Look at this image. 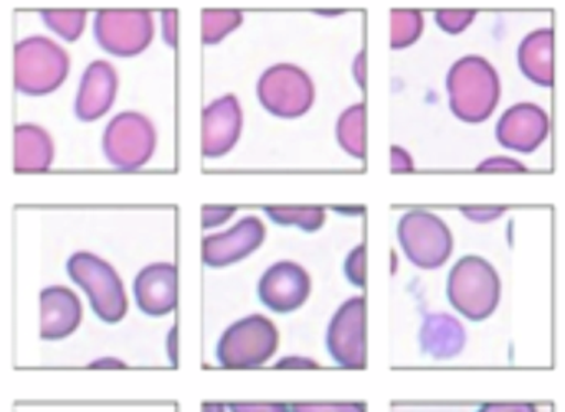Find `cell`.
<instances>
[{
    "label": "cell",
    "instance_id": "34",
    "mask_svg": "<svg viewBox=\"0 0 565 412\" xmlns=\"http://www.w3.org/2000/svg\"><path fill=\"white\" fill-rule=\"evenodd\" d=\"M391 169L394 174L414 171V161H412L411 154L405 149L394 145L391 152Z\"/></svg>",
    "mask_w": 565,
    "mask_h": 412
},
{
    "label": "cell",
    "instance_id": "14",
    "mask_svg": "<svg viewBox=\"0 0 565 412\" xmlns=\"http://www.w3.org/2000/svg\"><path fill=\"white\" fill-rule=\"evenodd\" d=\"M242 124L244 115L234 95L222 96L209 105L202 115V154L222 158L231 152L241 138Z\"/></svg>",
    "mask_w": 565,
    "mask_h": 412
},
{
    "label": "cell",
    "instance_id": "39",
    "mask_svg": "<svg viewBox=\"0 0 565 412\" xmlns=\"http://www.w3.org/2000/svg\"><path fill=\"white\" fill-rule=\"evenodd\" d=\"M168 350H169V358H171L172 364L175 365V361H178V341H175V328H172L171 335H169L168 338Z\"/></svg>",
    "mask_w": 565,
    "mask_h": 412
},
{
    "label": "cell",
    "instance_id": "3",
    "mask_svg": "<svg viewBox=\"0 0 565 412\" xmlns=\"http://www.w3.org/2000/svg\"><path fill=\"white\" fill-rule=\"evenodd\" d=\"M66 272L88 297L99 321L118 324L128 314V295L118 271L95 252H73L66 261Z\"/></svg>",
    "mask_w": 565,
    "mask_h": 412
},
{
    "label": "cell",
    "instance_id": "24",
    "mask_svg": "<svg viewBox=\"0 0 565 412\" xmlns=\"http://www.w3.org/2000/svg\"><path fill=\"white\" fill-rule=\"evenodd\" d=\"M40 15L52 32L70 43L83 35L88 19L85 10H42Z\"/></svg>",
    "mask_w": 565,
    "mask_h": 412
},
{
    "label": "cell",
    "instance_id": "1",
    "mask_svg": "<svg viewBox=\"0 0 565 412\" xmlns=\"http://www.w3.org/2000/svg\"><path fill=\"white\" fill-rule=\"evenodd\" d=\"M447 89L454 115L468 124H480L500 102L501 79L483 56L467 55L448 72Z\"/></svg>",
    "mask_w": 565,
    "mask_h": 412
},
{
    "label": "cell",
    "instance_id": "13",
    "mask_svg": "<svg viewBox=\"0 0 565 412\" xmlns=\"http://www.w3.org/2000/svg\"><path fill=\"white\" fill-rule=\"evenodd\" d=\"M550 135V116L534 102H520L504 111L497 124V139L510 151L531 154Z\"/></svg>",
    "mask_w": 565,
    "mask_h": 412
},
{
    "label": "cell",
    "instance_id": "9",
    "mask_svg": "<svg viewBox=\"0 0 565 412\" xmlns=\"http://www.w3.org/2000/svg\"><path fill=\"white\" fill-rule=\"evenodd\" d=\"M96 42L105 52L121 58L139 55L154 36L148 10H99L93 22Z\"/></svg>",
    "mask_w": 565,
    "mask_h": 412
},
{
    "label": "cell",
    "instance_id": "10",
    "mask_svg": "<svg viewBox=\"0 0 565 412\" xmlns=\"http://www.w3.org/2000/svg\"><path fill=\"white\" fill-rule=\"evenodd\" d=\"M326 345L334 364L351 370H361L367 364L365 347V299H348L329 322Z\"/></svg>",
    "mask_w": 565,
    "mask_h": 412
},
{
    "label": "cell",
    "instance_id": "36",
    "mask_svg": "<svg viewBox=\"0 0 565 412\" xmlns=\"http://www.w3.org/2000/svg\"><path fill=\"white\" fill-rule=\"evenodd\" d=\"M88 368H93V370H119V368H126V364L119 358H98V360L92 361Z\"/></svg>",
    "mask_w": 565,
    "mask_h": 412
},
{
    "label": "cell",
    "instance_id": "12",
    "mask_svg": "<svg viewBox=\"0 0 565 412\" xmlns=\"http://www.w3.org/2000/svg\"><path fill=\"white\" fill-rule=\"evenodd\" d=\"M267 228L257 216H245L234 228L207 236L202 242V261L209 268H225L248 258L264 245Z\"/></svg>",
    "mask_w": 565,
    "mask_h": 412
},
{
    "label": "cell",
    "instance_id": "21",
    "mask_svg": "<svg viewBox=\"0 0 565 412\" xmlns=\"http://www.w3.org/2000/svg\"><path fill=\"white\" fill-rule=\"evenodd\" d=\"M339 144L352 158L365 159V106L362 102L351 106L342 112L338 121Z\"/></svg>",
    "mask_w": 565,
    "mask_h": 412
},
{
    "label": "cell",
    "instance_id": "26",
    "mask_svg": "<svg viewBox=\"0 0 565 412\" xmlns=\"http://www.w3.org/2000/svg\"><path fill=\"white\" fill-rule=\"evenodd\" d=\"M477 12L475 10H438L435 13L438 26L447 33H461L471 25Z\"/></svg>",
    "mask_w": 565,
    "mask_h": 412
},
{
    "label": "cell",
    "instance_id": "17",
    "mask_svg": "<svg viewBox=\"0 0 565 412\" xmlns=\"http://www.w3.org/2000/svg\"><path fill=\"white\" fill-rule=\"evenodd\" d=\"M83 307L78 295L66 285H49L40 292V337L63 340L82 324Z\"/></svg>",
    "mask_w": 565,
    "mask_h": 412
},
{
    "label": "cell",
    "instance_id": "5",
    "mask_svg": "<svg viewBox=\"0 0 565 412\" xmlns=\"http://www.w3.org/2000/svg\"><path fill=\"white\" fill-rule=\"evenodd\" d=\"M280 345L277 325L262 314L248 315L222 334L215 355L225 368H258L267 364Z\"/></svg>",
    "mask_w": 565,
    "mask_h": 412
},
{
    "label": "cell",
    "instance_id": "27",
    "mask_svg": "<svg viewBox=\"0 0 565 412\" xmlns=\"http://www.w3.org/2000/svg\"><path fill=\"white\" fill-rule=\"evenodd\" d=\"M345 278L358 285L364 288L365 285V245H359L358 248L352 249L345 258L344 264Z\"/></svg>",
    "mask_w": 565,
    "mask_h": 412
},
{
    "label": "cell",
    "instance_id": "11",
    "mask_svg": "<svg viewBox=\"0 0 565 412\" xmlns=\"http://www.w3.org/2000/svg\"><path fill=\"white\" fill-rule=\"evenodd\" d=\"M311 294V278L292 261L275 262L258 282V297L270 311L289 314L306 304Z\"/></svg>",
    "mask_w": 565,
    "mask_h": 412
},
{
    "label": "cell",
    "instance_id": "30",
    "mask_svg": "<svg viewBox=\"0 0 565 412\" xmlns=\"http://www.w3.org/2000/svg\"><path fill=\"white\" fill-rule=\"evenodd\" d=\"M235 212H237L235 206H204L202 208V226L205 229H211L224 225L235 215Z\"/></svg>",
    "mask_w": 565,
    "mask_h": 412
},
{
    "label": "cell",
    "instance_id": "25",
    "mask_svg": "<svg viewBox=\"0 0 565 412\" xmlns=\"http://www.w3.org/2000/svg\"><path fill=\"white\" fill-rule=\"evenodd\" d=\"M241 10H204L202 12V42L215 45L241 25Z\"/></svg>",
    "mask_w": 565,
    "mask_h": 412
},
{
    "label": "cell",
    "instance_id": "7",
    "mask_svg": "<svg viewBox=\"0 0 565 412\" xmlns=\"http://www.w3.org/2000/svg\"><path fill=\"white\" fill-rule=\"evenodd\" d=\"M156 129L146 116L136 111L119 112L103 134V152L109 164L121 171H136L154 154Z\"/></svg>",
    "mask_w": 565,
    "mask_h": 412
},
{
    "label": "cell",
    "instance_id": "18",
    "mask_svg": "<svg viewBox=\"0 0 565 412\" xmlns=\"http://www.w3.org/2000/svg\"><path fill=\"white\" fill-rule=\"evenodd\" d=\"M55 158L52 138L45 129L30 122L17 124L13 129V171L45 172L52 167Z\"/></svg>",
    "mask_w": 565,
    "mask_h": 412
},
{
    "label": "cell",
    "instance_id": "29",
    "mask_svg": "<svg viewBox=\"0 0 565 412\" xmlns=\"http://www.w3.org/2000/svg\"><path fill=\"white\" fill-rule=\"evenodd\" d=\"M478 172H503V174H518V172H526L527 169L516 159L511 158H491L481 162L477 167Z\"/></svg>",
    "mask_w": 565,
    "mask_h": 412
},
{
    "label": "cell",
    "instance_id": "2",
    "mask_svg": "<svg viewBox=\"0 0 565 412\" xmlns=\"http://www.w3.org/2000/svg\"><path fill=\"white\" fill-rule=\"evenodd\" d=\"M70 56L62 45L42 35L20 40L13 50V78L23 96H46L68 78Z\"/></svg>",
    "mask_w": 565,
    "mask_h": 412
},
{
    "label": "cell",
    "instance_id": "4",
    "mask_svg": "<svg viewBox=\"0 0 565 412\" xmlns=\"http://www.w3.org/2000/svg\"><path fill=\"white\" fill-rule=\"evenodd\" d=\"M448 301L470 321L481 322L500 304L501 281L490 262L480 256H465L448 275Z\"/></svg>",
    "mask_w": 565,
    "mask_h": 412
},
{
    "label": "cell",
    "instance_id": "22",
    "mask_svg": "<svg viewBox=\"0 0 565 412\" xmlns=\"http://www.w3.org/2000/svg\"><path fill=\"white\" fill-rule=\"evenodd\" d=\"M265 213L282 226H298L302 231H318L326 221L322 206H265Z\"/></svg>",
    "mask_w": 565,
    "mask_h": 412
},
{
    "label": "cell",
    "instance_id": "31",
    "mask_svg": "<svg viewBox=\"0 0 565 412\" xmlns=\"http://www.w3.org/2000/svg\"><path fill=\"white\" fill-rule=\"evenodd\" d=\"M461 212L471 221L488 223L503 216L507 213V206H463Z\"/></svg>",
    "mask_w": 565,
    "mask_h": 412
},
{
    "label": "cell",
    "instance_id": "35",
    "mask_svg": "<svg viewBox=\"0 0 565 412\" xmlns=\"http://www.w3.org/2000/svg\"><path fill=\"white\" fill-rule=\"evenodd\" d=\"M275 368H282V370H315V368H319V365L312 358L286 357L281 358L275 365Z\"/></svg>",
    "mask_w": 565,
    "mask_h": 412
},
{
    "label": "cell",
    "instance_id": "38",
    "mask_svg": "<svg viewBox=\"0 0 565 412\" xmlns=\"http://www.w3.org/2000/svg\"><path fill=\"white\" fill-rule=\"evenodd\" d=\"M480 412H536L533 406H484Z\"/></svg>",
    "mask_w": 565,
    "mask_h": 412
},
{
    "label": "cell",
    "instance_id": "15",
    "mask_svg": "<svg viewBox=\"0 0 565 412\" xmlns=\"http://www.w3.org/2000/svg\"><path fill=\"white\" fill-rule=\"evenodd\" d=\"M119 78L115 66L105 59H96L86 66L76 93L75 116L83 122L102 119L115 105Z\"/></svg>",
    "mask_w": 565,
    "mask_h": 412
},
{
    "label": "cell",
    "instance_id": "6",
    "mask_svg": "<svg viewBox=\"0 0 565 412\" xmlns=\"http://www.w3.org/2000/svg\"><path fill=\"white\" fill-rule=\"evenodd\" d=\"M397 236L408 261L420 269L441 268L454 251V235L447 223L425 209L405 213Z\"/></svg>",
    "mask_w": 565,
    "mask_h": 412
},
{
    "label": "cell",
    "instance_id": "8",
    "mask_svg": "<svg viewBox=\"0 0 565 412\" xmlns=\"http://www.w3.org/2000/svg\"><path fill=\"white\" fill-rule=\"evenodd\" d=\"M257 91L264 108L278 118H299L315 102V85L308 73L289 63L268 68L258 82Z\"/></svg>",
    "mask_w": 565,
    "mask_h": 412
},
{
    "label": "cell",
    "instance_id": "40",
    "mask_svg": "<svg viewBox=\"0 0 565 412\" xmlns=\"http://www.w3.org/2000/svg\"><path fill=\"white\" fill-rule=\"evenodd\" d=\"M202 412H225V406L218 403H207L202 406Z\"/></svg>",
    "mask_w": 565,
    "mask_h": 412
},
{
    "label": "cell",
    "instance_id": "32",
    "mask_svg": "<svg viewBox=\"0 0 565 412\" xmlns=\"http://www.w3.org/2000/svg\"><path fill=\"white\" fill-rule=\"evenodd\" d=\"M231 412H291L288 404L282 403H234L228 406Z\"/></svg>",
    "mask_w": 565,
    "mask_h": 412
},
{
    "label": "cell",
    "instance_id": "28",
    "mask_svg": "<svg viewBox=\"0 0 565 412\" xmlns=\"http://www.w3.org/2000/svg\"><path fill=\"white\" fill-rule=\"evenodd\" d=\"M291 412H367L364 403H296Z\"/></svg>",
    "mask_w": 565,
    "mask_h": 412
},
{
    "label": "cell",
    "instance_id": "19",
    "mask_svg": "<svg viewBox=\"0 0 565 412\" xmlns=\"http://www.w3.org/2000/svg\"><path fill=\"white\" fill-rule=\"evenodd\" d=\"M467 344V332L450 314H430L420 328L422 351L434 360H450L461 354Z\"/></svg>",
    "mask_w": 565,
    "mask_h": 412
},
{
    "label": "cell",
    "instance_id": "16",
    "mask_svg": "<svg viewBox=\"0 0 565 412\" xmlns=\"http://www.w3.org/2000/svg\"><path fill=\"white\" fill-rule=\"evenodd\" d=\"M132 292L139 311L146 315L171 314L178 307V268L171 262L146 265L136 275Z\"/></svg>",
    "mask_w": 565,
    "mask_h": 412
},
{
    "label": "cell",
    "instance_id": "23",
    "mask_svg": "<svg viewBox=\"0 0 565 412\" xmlns=\"http://www.w3.org/2000/svg\"><path fill=\"white\" fill-rule=\"evenodd\" d=\"M391 15L392 48H405L420 39L424 15L418 10H392Z\"/></svg>",
    "mask_w": 565,
    "mask_h": 412
},
{
    "label": "cell",
    "instance_id": "37",
    "mask_svg": "<svg viewBox=\"0 0 565 412\" xmlns=\"http://www.w3.org/2000/svg\"><path fill=\"white\" fill-rule=\"evenodd\" d=\"M354 75L355 79H358L359 86L365 85V55L361 53L355 59L354 63Z\"/></svg>",
    "mask_w": 565,
    "mask_h": 412
},
{
    "label": "cell",
    "instance_id": "33",
    "mask_svg": "<svg viewBox=\"0 0 565 412\" xmlns=\"http://www.w3.org/2000/svg\"><path fill=\"white\" fill-rule=\"evenodd\" d=\"M162 36L168 45L174 46L178 43V12L175 10L162 12Z\"/></svg>",
    "mask_w": 565,
    "mask_h": 412
},
{
    "label": "cell",
    "instance_id": "20",
    "mask_svg": "<svg viewBox=\"0 0 565 412\" xmlns=\"http://www.w3.org/2000/svg\"><path fill=\"white\" fill-rule=\"evenodd\" d=\"M554 33L551 29H537L524 36L518 50L521 72L537 86L550 88L554 83Z\"/></svg>",
    "mask_w": 565,
    "mask_h": 412
}]
</instances>
